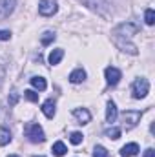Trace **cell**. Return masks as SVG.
I'll return each instance as SVG.
<instances>
[{
  "label": "cell",
  "instance_id": "26",
  "mask_svg": "<svg viewBox=\"0 0 155 157\" xmlns=\"http://www.w3.org/2000/svg\"><path fill=\"white\" fill-rule=\"evenodd\" d=\"M7 101H9V104H11V106H13V104H17V101H18V95H17V93H15V91H13V93H11V97H9V99H7Z\"/></svg>",
  "mask_w": 155,
  "mask_h": 157
},
{
  "label": "cell",
  "instance_id": "4",
  "mask_svg": "<svg viewBox=\"0 0 155 157\" xmlns=\"http://www.w3.org/2000/svg\"><path fill=\"white\" fill-rule=\"evenodd\" d=\"M120 121H122V128L124 130H131L141 121V112H137V110H126L120 115Z\"/></svg>",
  "mask_w": 155,
  "mask_h": 157
},
{
  "label": "cell",
  "instance_id": "29",
  "mask_svg": "<svg viewBox=\"0 0 155 157\" xmlns=\"http://www.w3.org/2000/svg\"><path fill=\"white\" fill-rule=\"evenodd\" d=\"M35 157H37V155H35Z\"/></svg>",
  "mask_w": 155,
  "mask_h": 157
},
{
  "label": "cell",
  "instance_id": "6",
  "mask_svg": "<svg viewBox=\"0 0 155 157\" xmlns=\"http://www.w3.org/2000/svg\"><path fill=\"white\" fill-rule=\"evenodd\" d=\"M57 9H59L57 0H40L39 13L42 15V17H51V15H55V13H57Z\"/></svg>",
  "mask_w": 155,
  "mask_h": 157
},
{
  "label": "cell",
  "instance_id": "2",
  "mask_svg": "<svg viewBox=\"0 0 155 157\" xmlns=\"http://www.w3.org/2000/svg\"><path fill=\"white\" fill-rule=\"evenodd\" d=\"M24 133H26V137H28L31 143H44V141H46L44 130H42V126L37 124V122L26 124V126H24Z\"/></svg>",
  "mask_w": 155,
  "mask_h": 157
},
{
  "label": "cell",
  "instance_id": "13",
  "mask_svg": "<svg viewBox=\"0 0 155 157\" xmlns=\"http://www.w3.org/2000/svg\"><path fill=\"white\" fill-rule=\"evenodd\" d=\"M84 80H86V71L82 68H77L75 71H71V75H70V82L71 84H80Z\"/></svg>",
  "mask_w": 155,
  "mask_h": 157
},
{
  "label": "cell",
  "instance_id": "14",
  "mask_svg": "<svg viewBox=\"0 0 155 157\" xmlns=\"http://www.w3.org/2000/svg\"><path fill=\"white\" fill-rule=\"evenodd\" d=\"M55 112H57V110H55V102H53L51 99H49V101H46V102L42 104V113H44L47 119L55 117Z\"/></svg>",
  "mask_w": 155,
  "mask_h": 157
},
{
  "label": "cell",
  "instance_id": "19",
  "mask_svg": "<svg viewBox=\"0 0 155 157\" xmlns=\"http://www.w3.org/2000/svg\"><path fill=\"white\" fill-rule=\"evenodd\" d=\"M53 40H55V33H53V31H46V33H42V37H40V44H42V46H49Z\"/></svg>",
  "mask_w": 155,
  "mask_h": 157
},
{
  "label": "cell",
  "instance_id": "12",
  "mask_svg": "<svg viewBox=\"0 0 155 157\" xmlns=\"http://www.w3.org/2000/svg\"><path fill=\"white\" fill-rule=\"evenodd\" d=\"M117 117H119V113H117V106L113 101H110L108 102V106H106V121L108 122H115Z\"/></svg>",
  "mask_w": 155,
  "mask_h": 157
},
{
  "label": "cell",
  "instance_id": "11",
  "mask_svg": "<svg viewBox=\"0 0 155 157\" xmlns=\"http://www.w3.org/2000/svg\"><path fill=\"white\" fill-rule=\"evenodd\" d=\"M73 115L78 119L80 124H88V122L91 121V113H89L86 108H75V110H73Z\"/></svg>",
  "mask_w": 155,
  "mask_h": 157
},
{
  "label": "cell",
  "instance_id": "21",
  "mask_svg": "<svg viewBox=\"0 0 155 157\" xmlns=\"http://www.w3.org/2000/svg\"><path fill=\"white\" fill-rule=\"evenodd\" d=\"M93 157H110V152H108L104 146L97 144V146H95V150H93Z\"/></svg>",
  "mask_w": 155,
  "mask_h": 157
},
{
  "label": "cell",
  "instance_id": "16",
  "mask_svg": "<svg viewBox=\"0 0 155 157\" xmlns=\"http://www.w3.org/2000/svg\"><path fill=\"white\" fill-rule=\"evenodd\" d=\"M31 86L35 88V90H39V91H44L46 88H47V82H46V78L42 77H31Z\"/></svg>",
  "mask_w": 155,
  "mask_h": 157
},
{
  "label": "cell",
  "instance_id": "17",
  "mask_svg": "<svg viewBox=\"0 0 155 157\" xmlns=\"http://www.w3.org/2000/svg\"><path fill=\"white\" fill-rule=\"evenodd\" d=\"M51 150H53V154H55L57 157H62L66 152H68V148H66V144H64L62 141H57V143L53 144V148H51Z\"/></svg>",
  "mask_w": 155,
  "mask_h": 157
},
{
  "label": "cell",
  "instance_id": "18",
  "mask_svg": "<svg viewBox=\"0 0 155 157\" xmlns=\"http://www.w3.org/2000/svg\"><path fill=\"white\" fill-rule=\"evenodd\" d=\"M9 141H11L9 130H7V128H0V144L6 146V144H9Z\"/></svg>",
  "mask_w": 155,
  "mask_h": 157
},
{
  "label": "cell",
  "instance_id": "23",
  "mask_svg": "<svg viewBox=\"0 0 155 157\" xmlns=\"http://www.w3.org/2000/svg\"><path fill=\"white\" fill-rule=\"evenodd\" d=\"M82 139H84V135H82L80 132H73V133L70 135V141H71V144H80V143H82Z\"/></svg>",
  "mask_w": 155,
  "mask_h": 157
},
{
  "label": "cell",
  "instance_id": "22",
  "mask_svg": "<svg viewBox=\"0 0 155 157\" xmlns=\"http://www.w3.org/2000/svg\"><path fill=\"white\" fill-rule=\"evenodd\" d=\"M144 20H146L148 26H153L155 24V11L153 9H146V13H144Z\"/></svg>",
  "mask_w": 155,
  "mask_h": 157
},
{
  "label": "cell",
  "instance_id": "8",
  "mask_svg": "<svg viewBox=\"0 0 155 157\" xmlns=\"http://www.w3.org/2000/svg\"><path fill=\"white\" fill-rule=\"evenodd\" d=\"M104 75H106V82H108V84H112V86L119 84V80L122 78V73H120V70H117V68H113V66L106 68Z\"/></svg>",
  "mask_w": 155,
  "mask_h": 157
},
{
  "label": "cell",
  "instance_id": "9",
  "mask_svg": "<svg viewBox=\"0 0 155 157\" xmlns=\"http://www.w3.org/2000/svg\"><path fill=\"white\" fill-rule=\"evenodd\" d=\"M17 0H0V18H7L15 11Z\"/></svg>",
  "mask_w": 155,
  "mask_h": 157
},
{
  "label": "cell",
  "instance_id": "28",
  "mask_svg": "<svg viewBox=\"0 0 155 157\" xmlns=\"http://www.w3.org/2000/svg\"><path fill=\"white\" fill-rule=\"evenodd\" d=\"M7 157H18V155H7Z\"/></svg>",
  "mask_w": 155,
  "mask_h": 157
},
{
  "label": "cell",
  "instance_id": "24",
  "mask_svg": "<svg viewBox=\"0 0 155 157\" xmlns=\"http://www.w3.org/2000/svg\"><path fill=\"white\" fill-rule=\"evenodd\" d=\"M24 97H26L28 101H31V102H37V101H39V93H35L33 90H26V91H24Z\"/></svg>",
  "mask_w": 155,
  "mask_h": 157
},
{
  "label": "cell",
  "instance_id": "5",
  "mask_svg": "<svg viewBox=\"0 0 155 157\" xmlns=\"http://www.w3.org/2000/svg\"><path fill=\"white\" fill-rule=\"evenodd\" d=\"M150 91V82L146 78H137L133 82V99H144Z\"/></svg>",
  "mask_w": 155,
  "mask_h": 157
},
{
  "label": "cell",
  "instance_id": "3",
  "mask_svg": "<svg viewBox=\"0 0 155 157\" xmlns=\"http://www.w3.org/2000/svg\"><path fill=\"white\" fill-rule=\"evenodd\" d=\"M139 26L137 24H133V22H124V24H119L115 29H113V35H119V37H122V39L130 40L135 33H139Z\"/></svg>",
  "mask_w": 155,
  "mask_h": 157
},
{
  "label": "cell",
  "instance_id": "1",
  "mask_svg": "<svg viewBox=\"0 0 155 157\" xmlns=\"http://www.w3.org/2000/svg\"><path fill=\"white\" fill-rule=\"evenodd\" d=\"M88 9H91L93 13H97L99 17H104V18H110L112 11H110V6L106 0H80Z\"/></svg>",
  "mask_w": 155,
  "mask_h": 157
},
{
  "label": "cell",
  "instance_id": "7",
  "mask_svg": "<svg viewBox=\"0 0 155 157\" xmlns=\"http://www.w3.org/2000/svg\"><path fill=\"white\" fill-rule=\"evenodd\" d=\"M113 42H115V46L120 51H126V53H130V55H137V53H139L135 44H131L130 40L122 39V37H119V35H113Z\"/></svg>",
  "mask_w": 155,
  "mask_h": 157
},
{
  "label": "cell",
  "instance_id": "20",
  "mask_svg": "<svg viewBox=\"0 0 155 157\" xmlns=\"http://www.w3.org/2000/svg\"><path fill=\"white\" fill-rule=\"evenodd\" d=\"M104 135H106L108 139H113V141H117V139L120 137V128H113V126H112V128H108V130L104 132Z\"/></svg>",
  "mask_w": 155,
  "mask_h": 157
},
{
  "label": "cell",
  "instance_id": "15",
  "mask_svg": "<svg viewBox=\"0 0 155 157\" xmlns=\"http://www.w3.org/2000/svg\"><path fill=\"white\" fill-rule=\"evenodd\" d=\"M62 57H64V49H53L51 53H49V57H47V60H49V64L51 66H55V64H59L60 60H62Z\"/></svg>",
  "mask_w": 155,
  "mask_h": 157
},
{
  "label": "cell",
  "instance_id": "10",
  "mask_svg": "<svg viewBox=\"0 0 155 157\" xmlns=\"http://www.w3.org/2000/svg\"><path fill=\"white\" fill-rule=\"evenodd\" d=\"M139 154V144L137 143H130V144H124L120 148V155L122 157H135Z\"/></svg>",
  "mask_w": 155,
  "mask_h": 157
},
{
  "label": "cell",
  "instance_id": "25",
  "mask_svg": "<svg viewBox=\"0 0 155 157\" xmlns=\"http://www.w3.org/2000/svg\"><path fill=\"white\" fill-rule=\"evenodd\" d=\"M11 39V33L7 29H0V40H9Z\"/></svg>",
  "mask_w": 155,
  "mask_h": 157
},
{
  "label": "cell",
  "instance_id": "27",
  "mask_svg": "<svg viewBox=\"0 0 155 157\" xmlns=\"http://www.w3.org/2000/svg\"><path fill=\"white\" fill-rule=\"evenodd\" d=\"M144 157H155V152L152 150V148H148V150L144 152Z\"/></svg>",
  "mask_w": 155,
  "mask_h": 157
}]
</instances>
